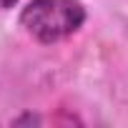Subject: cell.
Returning a JSON list of instances; mask_svg holds the SVG:
<instances>
[{"label": "cell", "instance_id": "cell-1", "mask_svg": "<svg viewBox=\"0 0 128 128\" xmlns=\"http://www.w3.org/2000/svg\"><path fill=\"white\" fill-rule=\"evenodd\" d=\"M86 20L88 10L83 0H30L20 10V28L43 45L76 35Z\"/></svg>", "mask_w": 128, "mask_h": 128}, {"label": "cell", "instance_id": "cell-2", "mask_svg": "<svg viewBox=\"0 0 128 128\" xmlns=\"http://www.w3.org/2000/svg\"><path fill=\"white\" fill-rule=\"evenodd\" d=\"M15 5H18V0H0V13H5V10H10Z\"/></svg>", "mask_w": 128, "mask_h": 128}, {"label": "cell", "instance_id": "cell-3", "mask_svg": "<svg viewBox=\"0 0 128 128\" xmlns=\"http://www.w3.org/2000/svg\"><path fill=\"white\" fill-rule=\"evenodd\" d=\"M15 123H40L38 116H23V118H15Z\"/></svg>", "mask_w": 128, "mask_h": 128}]
</instances>
